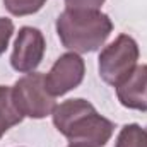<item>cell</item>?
Returning <instances> with one entry per match:
<instances>
[{"instance_id": "cell-1", "label": "cell", "mask_w": 147, "mask_h": 147, "mask_svg": "<svg viewBox=\"0 0 147 147\" xmlns=\"http://www.w3.org/2000/svg\"><path fill=\"white\" fill-rule=\"evenodd\" d=\"M53 125L65 135L69 146L105 147L110 142L115 125L101 116L86 99H67L53 110Z\"/></svg>"}, {"instance_id": "cell-2", "label": "cell", "mask_w": 147, "mask_h": 147, "mask_svg": "<svg viewBox=\"0 0 147 147\" xmlns=\"http://www.w3.org/2000/svg\"><path fill=\"white\" fill-rule=\"evenodd\" d=\"M113 31L111 19L101 10L65 9L57 19V34L62 45L74 53L99 50Z\"/></svg>"}, {"instance_id": "cell-3", "label": "cell", "mask_w": 147, "mask_h": 147, "mask_svg": "<svg viewBox=\"0 0 147 147\" xmlns=\"http://www.w3.org/2000/svg\"><path fill=\"white\" fill-rule=\"evenodd\" d=\"M99 75L110 86H120L135 70L139 60V45L128 34H120L99 53Z\"/></svg>"}, {"instance_id": "cell-4", "label": "cell", "mask_w": 147, "mask_h": 147, "mask_svg": "<svg viewBox=\"0 0 147 147\" xmlns=\"http://www.w3.org/2000/svg\"><path fill=\"white\" fill-rule=\"evenodd\" d=\"M14 101L24 116L41 120L50 116L57 108L55 96L50 94L45 82V74L29 72L21 77L12 87Z\"/></svg>"}, {"instance_id": "cell-5", "label": "cell", "mask_w": 147, "mask_h": 147, "mask_svg": "<svg viewBox=\"0 0 147 147\" xmlns=\"http://www.w3.org/2000/svg\"><path fill=\"white\" fill-rule=\"evenodd\" d=\"M45 50H46V43L39 29L31 26L21 28L10 57L12 69L21 74L34 72L45 57Z\"/></svg>"}, {"instance_id": "cell-6", "label": "cell", "mask_w": 147, "mask_h": 147, "mask_svg": "<svg viewBox=\"0 0 147 147\" xmlns=\"http://www.w3.org/2000/svg\"><path fill=\"white\" fill-rule=\"evenodd\" d=\"M84 74H86V65L82 57L74 51L65 53L53 63L50 72L45 75L46 89L55 98L63 96L69 91L80 86V82L84 80Z\"/></svg>"}, {"instance_id": "cell-7", "label": "cell", "mask_w": 147, "mask_h": 147, "mask_svg": "<svg viewBox=\"0 0 147 147\" xmlns=\"http://www.w3.org/2000/svg\"><path fill=\"white\" fill-rule=\"evenodd\" d=\"M118 101L128 110L147 111V65H137L120 86H116Z\"/></svg>"}, {"instance_id": "cell-8", "label": "cell", "mask_w": 147, "mask_h": 147, "mask_svg": "<svg viewBox=\"0 0 147 147\" xmlns=\"http://www.w3.org/2000/svg\"><path fill=\"white\" fill-rule=\"evenodd\" d=\"M22 118L24 115L21 113V110L17 108L14 101L12 89L7 86H0V139L9 128L19 125Z\"/></svg>"}, {"instance_id": "cell-9", "label": "cell", "mask_w": 147, "mask_h": 147, "mask_svg": "<svg viewBox=\"0 0 147 147\" xmlns=\"http://www.w3.org/2000/svg\"><path fill=\"white\" fill-rule=\"evenodd\" d=\"M115 147H147V128L137 123L125 125L116 137Z\"/></svg>"}, {"instance_id": "cell-10", "label": "cell", "mask_w": 147, "mask_h": 147, "mask_svg": "<svg viewBox=\"0 0 147 147\" xmlns=\"http://www.w3.org/2000/svg\"><path fill=\"white\" fill-rule=\"evenodd\" d=\"M46 0H3L5 9L12 16H19V17L36 14L38 10L43 9Z\"/></svg>"}, {"instance_id": "cell-11", "label": "cell", "mask_w": 147, "mask_h": 147, "mask_svg": "<svg viewBox=\"0 0 147 147\" xmlns=\"http://www.w3.org/2000/svg\"><path fill=\"white\" fill-rule=\"evenodd\" d=\"M12 34H14V22L7 17H0V55L7 50Z\"/></svg>"}, {"instance_id": "cell-12", "label": "cell", "mask_w": 147, "mask_h": 147, "mask_svg": "<svg viewBox=\"0 0 147 147\" xmlns=\"http://www.w3.org/2000/svg\"><path fill=\"white\" fill-rule=\"evenodd\" d=\"M106 0H65L67 9H80V10H99Z\"/></svg>"}, {"instance_id": "cell-13", "label": "cell", "mask_w": 147, "mask_h": 147, "mask_svg": "<svg viewBox=\"0 0 147 147\" xmlns=\"http://www.w3.org/2000/svg\"><path fill=\"white\" fill-rule=\"evenodd\" d=\"M69 147H80V146H69Z\"/></svg>"}]
</instances>
